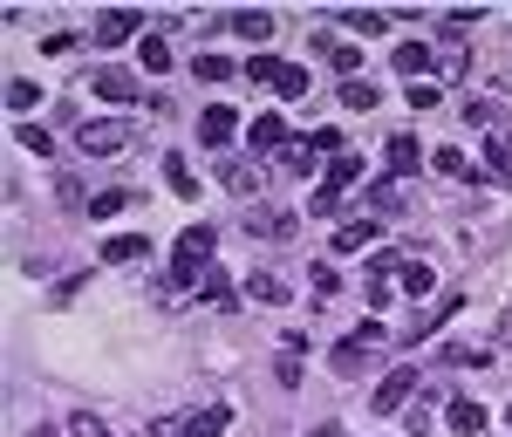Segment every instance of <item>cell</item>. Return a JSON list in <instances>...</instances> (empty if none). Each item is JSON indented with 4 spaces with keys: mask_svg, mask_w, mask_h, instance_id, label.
Returning <instances> with one entry per match:
<instances>
[{
    "mask_svg": "<svg viewBox=\"0 0 512 437\" xmlns=\"http://www.w3.org/2000/svg\"><path fill=\"white\" fill-rule=\"evenodd\" d=\"M246 233H253V239H294V212H274V205H260V212L246 219Z\"/></svg>",
    "mask_w": 512,
    "mask_h": 437,
    "instance_id": "cell-11",
    "label": "cell"
},
{
    "mask_svg": "<svg viewBox=\"0 0 512 437\" xmlns=\"http://www.w3.org/2000/svg\"><path fill=\"white\" fill-rule=\"evenodd\" d=\"M315 437H349V431H342V424H321V431Z\"/></svg>",
    "mask_w": 512,
    "mask_h": 437,
    "instance_id": "cell-43",
    "label": "cell"
},
{
    "mask_svg": "<svg viewBox=\"0 0 512 437\" xmlns=\"http://www.w3.org/2000/svg\"><path fill=\"white\" fill-rule=\"evenodd\" d=\"M164 185H171L178 199H198V171H192V164H185V158H178V151L164 158Z\"/></svg>",
    "mask_w": 512,
    "mask_h": 437,
    "instance_id": "cell-17",
    "label": "cell"
},
{
    "mask_svg": "<svg viewBox=\"0 0 512 437\" xmlns=\"http://www.w3.org/2000/svg\"><path fill=\"white\" fill-rule=\"evenodd\" d=\"M274 376L287 383V390H294V383H301V356H280V362H274Z\"/></svg>",
    "mask_w": 512,
    "mask_h": 437,
    "instance_id": "cell-40",
    "label": "cell"
},
{
    "mask_svg": "<svg viewBox=\"0 0 512 437\" xmlns=\"http://www.w3.org/2000/svg\"><path fill=\"white\" fill-rule=\"evenodd\" d=\"M410 110H417V117H424V110H437V82H431V76L410 82Z\"/></svg>",
    "mask_w": 512,
    "mask_h": 437,
    "instance_id": "cell-37",
    "label": "cell"
},
{
    "mask_svg": "<svg viewBox=\"0 0 512 437\" xmlns=\"http://www.w3.org/2000/svg\"><path fill=\"white\" fill-rule=\"evenodd\" d=\"M485 171H492L499 185H512V137H506V130H492V144H485Z\"/></svg>",
    "mask_w": 512,
    "mask_h": 437,
    "instance_id": "cell-16",
    "label": "cell"
},
{
    "mask_svg": "<svg viewBox=\"0 0 512 437\" xmlns=\"http://www.w3.org/2000/svg\"><path fill=\"white\" fill-rule=\"evenodd\" d=\"M192 69H198V82H226V76H233V62H226V55H212V48H198Z\"/></svg>",
    "mask_w": 512,
    "mask_h": 437,
    "instance_id": "cell-32",
    "label": "cell"
},
{
    "mask_svg": "<svg viewBox=\"0 0 512 437\" xmlns=\"http://www.w3.org/2000/svg\"><path fill=\"white\" fill-rule=\"evenodd\" d=\"M233 35H246V41H260V48H267V41H274V14H267V7H239V14H233Z\"/></svg>",
    "mask_w": 512,
    "mask_h": 437,
    "instance_id": "cell-12",
    "label": "cell"
},
{
    "mask_svg": "<svg viewBox=\"0 0 512 437\" xmlns=\"http://www.w3.org/2000/svg\"><path fill=\"white\" fill-rule=\"evenodd\" d=\"M431 164L444 171V178H472V171H465V151H451V144H444V151H431Z\"/></svg>",
    "mask_w": 512,
    "mask_h": 437,
    "instance_id": "cell-35",
    "label": "cell"
},
{
    "mask_svg": "<svg viewBox=\"0 0 512 437\" xmlns=\"http://www.w3.org/2000/svg\"><path fill=\"white\" fill-rule=\"evenodd\" d=\"M383 233L376 226V212H362V219H349V226H335V253H369V239Z\"/></svg>",
    "mask_w": 512,
    "mask_h": 437,
    "instance_id": "cell-8",
    "label": "cell"
},
{
    "mask_svg": "<svg viewBox=\"0 0 512 437\" xmlns=\"http://www.w3.org/2000/svg\"><path fill=\"white\" fill-rule=\"evenodd\" d=\"M69 437H110V424H103L96 410H76V417H69Z\"/></svg>",
    "mask_w": 512,
    "mask_h": 437,
    "instance_id": "cell-34",
    "label": "cell"
},
{
    "mask_svg": "<svg viewBox=\"0 0 512 437\" xmlns=\"http://www.w3.org/2000/svg\"><path fill=\"white\" fill-rule=\"evenodd\" d=\"M246 82H280V55H253L246 62Z\"/></svg>",
    "mask_w": 512,
    "mask_h": 437,
    "instance_id": "cell-36",
    "label": "cell"
},
{
    "mask_svg": "<svg viewBox=\"0 0 512 437\" xmlns=\"http://www.w3.org/2000/svg\"><path fill=\"white\" fill-rule=\"evenodd\" d=\"M219 178H226V192H239V199L260 192V171H253V164H219Z\"/></svg>",
    "mask_w": 512,
    "mask_h": 437,
    "instance_id": "cell-28",
    "label": "cell"
},
{
    "mask_svg": "<svg viewBox=\"0 0 512 437\" xmlns=\"http://www.w3.org/2000/svg\"><path fill=\"white\" fill-rule=\"evenodd\" d=\"M246 294H253V301H267V308H280V301H287L294 287H287L280 274H246Z\"/></svg>",
    "mask_w": 512,
    "mask_h": 437,
    "instance_id": "cell-20",
    "label": "cell"
},
{
    "mask_svg": "<svg viewBox=\"0 0 512 437\" xmlns=\"http://www.w3.org/2000/svg\"><path fill=\"white\" fill-rule=\"evenodd\" d=\"M396 287L424 301V294H431V287H437V274H431V267H424V260H403V267H396Z\"/></svg>",
    "mask_w": 512,
    "mask_h": 437,
    "instance_id": "cell-18",
    "label": "cell"
},
{
    "mask_svg": "<svg viewBox=\"0 0 512 437\" xmlns=\"http://www.w3.org/2000/svg\"><path fill=\"white\" fill-rule=\"evenodd\" d=\"M437 76H465V41H458V28L437 41V62H431Z\"/></svg>",
    "mask_w": 512,
    "mask_h": 437,
    "instance_id": "cell-22",
    "label": "cell"
},
{
    "mask_svg": "<svg viewBox=\"0 0 512 437\" xmlns=\"http://www.w3.org/2000/svg\"><path fill=\"white\" fill-rule=\"evenodd\" d=\"M376 103H383V89H376V82H342V110H376Z\"/></svg>",
    "mask_w": 512,
    "mask_h": 437,
    "instance_id": "cell-26",
    "label": "cell"
},
{
    "mask_svg": "<svg viewBox=\"0 0 512 437\" xmlns=\"http://www.w3.org/2000/svg\"><path fill=\"white\" fill-rule=\"evenodd\" d=\"M315 151L321 158H342V130H315Z\"/></svg>",
    "mask_w": 512,
    "mask_h": 437,
    "instance_id": "cell-39",
    "label": "cell"
},
{
    "mask_svg": "<svg viewBox=\"0 0 512 437\" xmlns=\"http://www.w3.org/2000/svg\"><path fill=\"white\" fill-rule=\"evenodd\" d=\"M424 62H437V55H431V48H424V41H403V48H396V76L424 82Z\"/></svg>",
    "mask_w": 512,
    "mask_h": 437,
    "instance_id": "cell-21",
    "label": "cell"
},
{
    "mask_svg": "<svg viewBox=\"0 0 512 437\" xmlns=\"http://www.w3.org/2000/svg\"><path fill=\"white\" fill-rule=\"evenodd\" d=\"M144 253H151V239H144V233H117V239H103V260H110V267H130V260H144Z\"/></svg>",
    "mask_w": 512,
    "mask_h": 437,
    "instance_id": "cell-13",
    "label": "cell"
},
{
    "mask_svg": "<svg viewBox=\"0 0 512 437\" xmlns=\"http://www.w3.org/2000/svg\"><path fill=\"white\" fill-rule=\"evenodd\" d=\"M444 424H451L458 437H478V431H485V403H478V397H451Z\"/></svg>",
    "mask_w": 512,
    "mask_h": 437,
    "instance_id": "cell-9",
    "label": "cell"
},
{
    "mask_svg": "<svg viewBox=\"0 0 512 437\" xmlns=\"http://www.w3.org/2000/svg\"><path fill=\"white\" fill-rule=\"evenodd\" d=\"M89 212H96V219H117V212H123V192H103V199L89 205Z\"/></svg>",
    "mask_w": 512,
    "mask_h": 437,
    "instance_id": "cell-41",
    "label": "cell"
},
{
    "mask_svg": "<svg viewBox=\"0 0 512 437\" xmlns=\"http://www.w3.org/2000/svg\"><path fill=\"white\" fill-rule=\"evenodd\" d=\"M410 390H417V369H390V376L369 390V410H383V417H390V410H403V403H410Z\"/></svg>",
    "mask_w": 512,
    "mask_h": 437,
    "instance_id": "cell-5",
    "label": "cell"
},
{
    "mask_svg": "<svg viewBox=\"0 0 512 437\" xmlns=\"http://www.w3.org/2000/svg\"><path fill=\"white\" fill-rule=\"evenodd\" d=\"M21 144H28V151H35V158H48V151H55V137H48V130H41V123H21Z\"/></svg>",
    "mask_w": 512,
    "mask_h": 437,
    "instance_id": "cell-38",
    "label": "cell"
},
{
    "mask_svg": "<svg viewBox=\"0 0 512 437\" xmlns=\"http://www.w3.org/2000/svg\"><path fill=\"white\" fill-rule=\"evenodd\" d=\"M130 35H151L137 7H110V14H96V48H117V41H130Z\"/></svg>",
    "mask_w": 512,
    "mask_h": 437,
    "instance_id": "cell-4",
    "label": "cell"
},
{
    "mask_svg": "<svg viewBox=\"0 0 512 437\" xmlns=\"http://www.w3.org/2000/svg\"><path fill=\"white\" fill-rule=\"evenodd\" d=\"M383 342H390V328L369 315V321H362V328L349 335V342L328 356V369H335V376H362V369H369V349H383Z\"/></svg>",
    "mask_w": 512,
    "mask_h": 437,
    "instance_id": "cell-2",
    "label": "cell"
},
{
    "mask_svg": "<svg viewBox=\"0 0 512 437\" xmlns=\"http://www.w3.org/2000/svg\"><path fill=\"white\" fill-rule=\"evenodd\" d=\"M403 199H410V178H390L369 192V212H403Z\"/></svg>",
    "mask_w": 512,
    "mask_h": 437,
    "instance_id": "cell-25",
    "label": "cell"
},
{
    "mask_svg": "<svg viewBox=\"0 0 512 437\" xmlns=\"http://www.w3.org/2000/svg\"><path fill=\"white\" fill-rule=\"evenodd\" d=\"M308 82H315V76H308L301 62H280V82H274V89L287 96V103H294V96H308Z\"/></svg>",
    "mask_w": 512,
    "mask_h": 437,
    "instance_id": "cell-29",
    "label": "cell"
},
{
    "mask_svg": "<svg viewBox=\"0 0 512 437\" xmlns=\"http://www.w3.org/2000/svg\"><path fill=\"white\" fill-rule=\"evenodd\" d=\"M76 144L89 151V158H103V151H123V144H130V123H117V117H89V123H76Z\"/></svg>",
    "mask_w": 512,
    "mask_h": 437,
    "instance_id": "cell-3",
    "label": "cell"
},
{
    "mask_svg": "<svg viewBox=\"0 0 512 437\" xmlns=\"http://www.w3.org/2000/svg\"><path fill=\"white\" fill-rule=\"evenodd\" d=\"M226 424H233V410H226V403H205V410H192V437H219Z\"/></svg>",
    "mask_w": 512,
    "mask_h": 437,
    "instance_id": "cell-23",
    "label": "cell"
},
{
    "mask_svg": "<svg viewBox=\"0 0 512 437\" xmlns=\"http://www.w3.org/2000/svg\"><path fill=\"white\" fill-rule=\"evenodd\" d=\"M417 164H424V144H417L410 130H396L390 137V171L396 178H417Z\"/></svg>",
    "mask_w": 512,
    "mask_h": 437,
    "instance_id": "cell-10",
    "label": "cell"
},
{
    "mask_svg": "<svg viewBox=\"0 0 512 437\" xmlns=\"http://www.w3.org/2000/svg\"><path fill=\"white\" fill-rule=\"evenodd\" d=\"M335 287H342V274H335V267H315V294H321V301H328Z\"/></svg>",
    "mask_w": 512,
    "mask_h": 437,
    "instance_id": "cell-42",
    "label": "cell"
},
{
    "mask_svg": "<svg viewBox=\"0 0 512 437\" xmlns=\"http://www.w3.org/2000/svg\"><path fill=\"white\" fill-rule=\"evenodd\" d=\"M212 246H219V226H185L178 253H171V287H198L212 267Z\"/></svg>",
    "mask_w": 512,
    "mask_h": 437,
    "instance_id": "cell-1",
    "label": "cell"
},
{
    "mask_svg": "<svg viewBox=\"0 0 512 437\" xmlns=\"http://www.w3.org/2000/svg\"><path fill=\"white\" fill-rule=\"evenodd\" d=\"M362 171H369V164L355 158V151H342V158L328 164V192H335V199H342V192H349V185H355V178H362Z\"/></svg>",
    "mask_w": 512,
    "mask_h": 437,
    "instance_id": "cell-19",
    "label": "cell"
},
{
    "mask_svg": "<svg viewBox=\"0 0 512 437\" xmlns=\"http://www.w3.org/2000/svg\"><path fill=\"white\" fill-rule=\"evenodd\" d=\"M233 130H239V110L212 103V110L198 117V144H205V151H219V144H233Z\"/></svg>",
    "mask_w": 512,
    "mask_h": 437,
    "instance_id": "cell-6",
    "label": "cell"
},
{
    "mask_svg": "<svg viewBox=\"0 0 512 437\" xmlns=\"http://www.w3.org/2000/svg\"><path fill=\"white\" fill-rule=\"evenodd\" d=\"M342 28H349V35H383V14H376V7H349Z\"/></svg>",
    "mask_w": 512,
    "mask_h": 437,
    "instance_id": "cell-31",
    "label": "cell"
},
{
    "mask_svg": "<svg viewBox=\"0 0 512 437\" xmlns=\"http://www.w3.org/2000/svg\"><path fill=\"white\" fill-rule=\"evenodd\" d=\"M35 103H41V89H35L28 76H14V82H7V110H35Z\"/></svg>",
    "mask_w": 512,
    "mask_h": 437,
    "instance_id": "cell-33",
    "label": "cell"
},
{
    "mask_svg": "<svg viewBox=\"0 0 512 437\" xmlns=\"http://www.w3.org/2000/svg\"><path fill=\"white\" fill-rule=\"evenodd\" d=\"M315 158H321V151H315V137H287V144L274 151V164H280V171H308Z\"/></svg>",
    "mask_w": 512,
    "mask_h": 437,
    "instance_id": "cell-15",
    "label": "cell"
},
{
    "mask_svg": "<svg viewBox=\"0 0 512 437\" xmlns=\"http://www.w3.org/2000/svg\"><path fill=\"white\" fill-rule=\"evenodd\" d=\"M315 48L328 55V62H335V69H342V82H355V76H362V55H355L349 41H335V35H315Z\"/></svg>",
    "mask_w": 512,
    "mask_h": 437,
    "instance_id": "cell-14",
    "label": "cell"
},
{
    "mask_svg": "<svg viewBox=\"0 0 512 437\" xmlns=\"http://www.w3.org/2000/svg\"><path fill=\"white\" fill-rule=\"evenodd\" d=\"M246 137H253V151H280V144H287L280 117H253V123H246Z\"/></svg>",
    "mask_w": 512,
    "mask_h": 437,
    "instance_id": "cell-24",
    "label": "cell"
},
{
    "mask_svg": "<svg viewBox=\"0 0 512 437\" xmlns=\"http://www.w3.org/2000/svg\"><path fill=\"white\" fill-rule=\"evenodd\" d=\"M137 62H144L151 76H164V69H171V48H164V35H144V41H137Z\"/></svg>",
    "mask_w": 512,
    "mask_h": 437,
    "instance_id": "cell-27",
    "label": "cell"
},
{
    "mask_svg": "<svg viewBox=\"0 0 512 437\" xmlns=\"http://www.w3.org/2000/svg\"><path fill=\"white\" fill-rule=\"evenodd\" d=\"M96 96H103V103H137V76L117 69V62H103V69H96Z\"/></svg>",
    "mask_w": 512,
    "mask_h": 437,
    "instance_id": "cell-7",
    "label": "cell"
},
{
    "mask_svg": "<svg viewBox=\"0 0 512 437\" xmlns=\"http://www.w3.org/2000/svg\"><path fill=\"white\" fill-rule=\"evenodd\" d=\"M198 294H205L212 308H233V287H226V274H219V267H205V280H198Z\"/></svg>",
    "mask_w": 512,
    "mask_h": 437,
    "instance_id": "cell-30",
    "label": "cell"
}]
</instances>
